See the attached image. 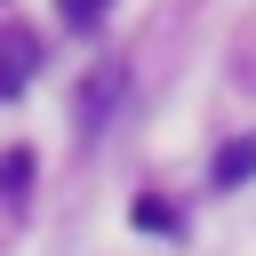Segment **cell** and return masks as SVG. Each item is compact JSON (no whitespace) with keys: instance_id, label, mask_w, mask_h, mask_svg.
<instances>
[{"instance_id":"cell-6","label":"cell","mask_w":256,"mask_h":256,"mask_svg":"<svg viewBox=\"0 0 256 256\" xmlns=\"http://www.w3.org/2000/svg\"><path fill=\"white\" fill-rule=\"evenodd\" d=\"M0 184H32V152H8L0 160Z\"/></svg>"},{"instance_id":"cell-1","label":"cell","mask_w":256,"mask_h":256,"mask_svg":"<svg viewBox=\"0 0 256 256\" xmlns=\"http://www.w3.org/2000/svg\"><path fill=\"white\" fill-rule=\"evenodd\" d=\"M32 64H40V40H32L24 24H8V32H0V96H16V88L32 80Z\"/></svg>"},{"instance_id":"cell-3","label":"cell","mask_w":256,"mask_h":256,"mask_svg":"<svg viewBox=\"0 0 256 256\" xmlns=\"http://www.w3.org/2000/svg\"><path fill=\"white\" fill-rule=\"evenodd\" d=\"M112 96H120V72H104V80H88V88H80V128H88V136H96V120L112 112Z\"/></svg>"},{"instance_id":"cell-2","label":"cell","mask_w":256,"mask_h":256,"mask_svg":"<svg viewBox=\"0 0 256 256\" xmlns=\"http://www.w3.org/2000/svg\"><path fill=\"white\" fill-rule=\"evenodd\" d=\"M248 176H256V136H232V144L216 152V184L232 192V184H248Z\"/></svg>"},{"instance_id":"cell-5","label":"cell","mask_w":256,"mask_h":256,"mask_svg":"<svg viewBox=\"0 0 256 256\" xmlns=\"http://www.w3.org/2000/svg\"><path fill=\"white\" fill-rule=\"evenodd\" d=\"M104 8H112V0H56V16H64V24H72V32H88V24H96V16H104Z\"/></svg>"},{"instance_id":"cell-4","label":"cell","mask_w":256,"mask_h":256,"mask_svg":"<svg viewBox=\"0 0 256 256\" xmlns=\"http://www.w3.org/2000/svg\"><path fill=\"white\" fill-rule=\"evenodd\" d=\"M128 216H136V232H168V224H176V208H168V200H136Z\"/></svg>"}]
</instances>
